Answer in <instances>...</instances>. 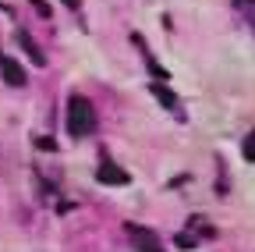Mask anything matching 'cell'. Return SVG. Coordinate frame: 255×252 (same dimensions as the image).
<instances>
[{"label": "cell", "instance_id": "cell-6", "mask_svg": "<svg viewBox=\"0 0 255 252\" xmlns=\"http://www.w3.org/2000/svg\"><path fill=\"white\" fill-rule=\"evenodd\" d=\"M18 43H21V50H25L32 60H36V64H43V60H46V57H43V50H39L36 43H32V36L25 32V28H18Z\"/></svg>", "mask_w": 255, "mask_h": 252}, {"label": "cell", "instance_id": "cell-7", "mask_svg": "<svg viewBox=\"0 0 255 252\" xmlns=\"http://www.w3.org/2000/svg\"><path fill=\"white\" fill-rule=\"evenodd\" d=\"M241 149H245V160H252V164H255V132L241 142Z\"/></svg>", "mask_w": 255, "mask_h": 252}, {"label": "cell", "instance_id": "cell-1", "mask_svg": "<svg viewBox=\"0 0 255 252\" xmlns=\"http://www.w3.org/2000/svg\"><path fill=\"white\" fill-rule=\"evenodd\" d=\"M64 124H68L71 139H89L96 132V107L85 96H68V107H64Z\"/></svg>", "mask_w": 255, "mask_h": 252}, {"label": "cell", "instance_id": "cell-3", "mask_svg": "<svg viewBox=\"0 0 255 252\" xmlns=\"http://www.w3.org/2000/svg\"><path fill=\"white\" fill-rule=\"evenodd\" d=\"M96 178H100V185H128V181H131V178H128V171H121L110 156H103V160H100Z\"/></svg>", "mask_w": 255, "mask_h": 252}, {"label": "cell", "instance_id": "cell-4", "mask_svg": "<svg viewBox=\"0 0 255 252\" xmlns=\"http://www.w3.org/2000/svg\"><path fill=\"white\" fill-rule=\"evenodd\" d=\"M0 75H4L7 85H25V82H28L25 68L18 64V60H11V57H0Z\"/></svg>", "mask_w": 255, "mask_h": 252}, {"label": "cell", "instance_id": "cell-5", "mask_svg": "<svg viewBox=\"0 0 255 252\" xmlns=\"http://www.w3.org/2000/svg\"><path fill=\"white\" fill-rule=\"evenodd\" d=\"M152 96H156L159 103H163L167 110H174V114H181V107H177V96H174V92H170L167 85H156V82H152Z\"/></svg>", "mask_w": 255, "mask_h": 252}, {"label": "cell", "instance_id": "cell-2", "mask_svg": "<svg viewBox=\"0 0 255 252\" xmlns=\"http://www.w3.org/2000/svg\"><path fill=\"white\" fill-rule=\"evenodd\" d=\"M128 238H131V245L138 252H163V242H159V235L152 228H142V224H124Z\"/></svg>", "mask_w": 255, "mask_h": 252}, {"label": "cell", "instance_id": "cell-8", "mask_svg": "<svg viewBox=\"0 0 255 252\" xmlns=\"http://www.w3.org/2000/svg\"><path fill=\"white\" fill-rule=\"evenodd\" d=\"M64 4H68V7H78V0H64Z\"/></svg>", "mask_w": 255, "mask_h": 252}]
</instances>
